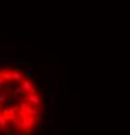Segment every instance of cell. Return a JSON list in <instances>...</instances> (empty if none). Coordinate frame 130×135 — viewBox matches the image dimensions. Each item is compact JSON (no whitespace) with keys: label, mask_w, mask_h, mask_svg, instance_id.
<instances>
[{"label":"cell","mask_w":130,"mask_h":135,"mask_svg":"<svg viewBox=\"0 0 130 135\" xmlns=\"http://www.w3.org/2000/svg\"><path fill=\"white\" fill-rule=\"evenodd\" d=\"M44 110L35 74L21 64L0 62V135H35Z\"/></svg>","instance_id":"1"}]
</instances>
